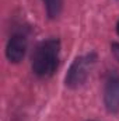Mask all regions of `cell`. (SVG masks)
Instances as JSON below:
<instances>
[{
	"mask_svg": "<svg viewBox=\"0 0 119 121\" xmlns=\"http://www.w3.org/2000/svg\"><path fill=\"white\" fill-rule=\"evenodd\" d=\"M90 121H95V120H90Z\"/></svg>",
	"mask_w": 119,
	"mask_h": 121,
	"instance_id": "cell-8",
	"label": "cell"
},
{
	"mask_svg": "<svg viewBox=\"0 0 119 121\" xmlns=\"http://www.w3.org/2000/svg\"><path fill=\"white\" fill-rule=\"evenodd\" d=\"M45 4V10H46V16L51 20L58 18L63 10V0H42Z\"/></svg>",
	"mask_w": 119,
	"mask_h": 121,
	"instance_id": "cell-5",
	"label": "cell"
},
{
	"mask_svg": "<svg viewBox=\"0 0 119 121\" xmlns=\"http://www.w3.org/2000/svg\"><path fill=\"white\" fill-rule=\"evenodd\" d=\"M95 63H97V54L95 52H90L86 55L77 56L73 60V63L70 65V68L66 73V78H64L66 87H69V89L81 87L86 83V80L88 79Z\"/></svg>",
	"mask_w": 119,
	"mask_h": 121,
	"instance_id": "cell-2",
	"label": "cell"
},
{
	"mask_svg": "<svg viewBox=\"0 0 119 121\" xmlns=\"http://www.w3.org/2000/svg\"><path fill=\"white\" fill-rule=\"evenodd\" d=\"M115 28H116V34L119 35V20H118V23H116V27Z\"/></svg>",
	"mask_w": 119,
	"mask_h": 121,
	"instance_id": "cell-7",
	"label": "cell"
},
{
	"mask_svg": "<svg viewBox=\"0 0 119 121\" xmlns=\"http://www.w3.org/2000/svg\"><path fill=\"white\" fill-rule=\"evenodd\" d=\"M111 52H112L114 58L119 62V42H112L111 44Z\"/></svg>",
	"mask_w": 119,
	"mask_h": 121,
	"instance_id": "cell-6",
	"label": "cell"
},
{
	"mask_svg": "<svg viewBox=\"0 0 119 121\" xmlns=\"http://www.w3.org/2000/svg\"><path fill=\"white\" fill-rule=\"evenodd\" d=\"M104 104L108 113H119V75L109 73L104 85Z\"/></svg>",
	"mask_w": 119,
	"mask_h": 121,
	"instance_id": "cell-3",
	"label": "cell"
},
{
	"mask_svg": "<svg viewBox=\"0 0 119 121\" xmlns=\"http://www.w3.org/2000/svg\"><path fill=\"white\" fill-rule=\"evenodd\" d=\"M60 60V41L58 38H49L39 42L31 58V68L34 75L41 79H48L53 76L59 68Z\"/></svg>",
	"mask_w": 119,
	"mask_h": 121,
	"instance_id": "cell-1",
	"label": "cell"
},
{
	"mask_svg": "<svg viewBox=\"0 0 119 121\" xmlns=\"http://www.w3.org/2000/svg\"><path fill=\"white\" fill-rule=\"evenodd\" d=\"M27 47H28V41L24 34L21 32L13 34L6 45V58L11 63H20L25 56Z\"/></svg>",
	"mask_w": 119,
	"mask_h": 121,
	"instance_id": "cell-4",
	"label": "cell"
}]
</instances>
